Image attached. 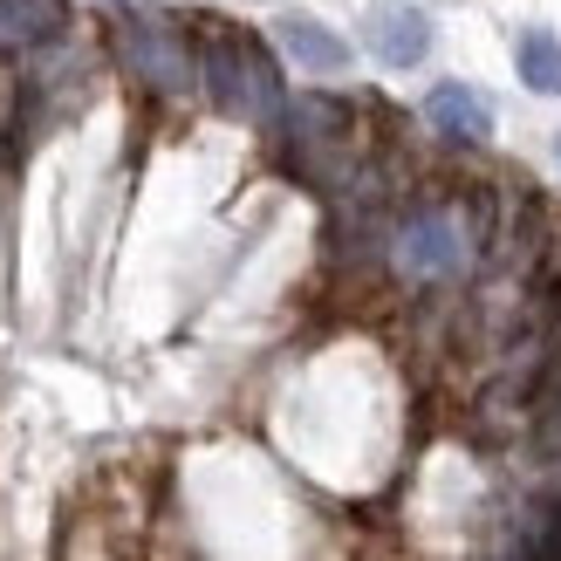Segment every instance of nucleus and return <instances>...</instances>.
Segmentation results:
<instances>
[{
  "instance_id": "nucleus-1",
  "label": "nucleus",
  "mask_w": 561,
  "mask_h": 561,
  "mask_svg": "<svg viewBox=\"0 0 561 561\" xmlns=\"http://www.w3.org/2000/svg\"><path fill=\"white\" fill-rule=\"evenodd\" d=\"M199 82L213 90V103L227 117H247V124L280 117V76L261 55V42L240 35V27H206L199 35Z\"/></svg>"
},
{
  "instance_id": "nucleus-2",
  "label": "nucleus",
  "mask_w": 561,
  "mask_h": 561,
  "mask_svg": "<svg viewBox=\"0 0 561 561\" xmlns=\"http://www.w3.org/2000/svg\"><path fill=\"white\" fill-rule=\"evenodd\" d=\"M472 254V233H466V213H445V206H417L404 227H398V267L411 280H445L459 274Z\"/></svg>"
},
{
  "instance_id": "nucleus-3",
  "label": "nucleus",
  "mask_w": 561,
  "mask_h": 561,
  "mask_svg": "<svg viewBox=\"0 0 561 561\" xmlns=\"http://www.w3.org/2000/svg\"><path fill=\"white\" fill-rule=\"evenodd\" d=\"M117 42H124V62L145 76L151 90H192V82H199V55H192V48H185V35H172L164 21L124 14Z\"/></svg>"
},
{
  "instance_id": "nucleus-4",
  "label": "nucleus",
  "mask_w": 561,
  "mask_h": 561,
  "mask_svg": "<svg viewBox=\"0 0 561 561\" xmlns=\"http://www.w3.org/2000/svg\"><path fill=\"white\" fill-rule=\"evenodd\" d=\"M363 48L383 69H417L432 55V14L417 0H370L363 8Z\"/></svg>"
},
{
  "instance_id": "nucleus-5",
  "label": "nucleus",
  "mask_w": 561,
  "mask_h": 561,
  "mask_svg": "<svg viewBox=\"0 0 561 561\" xmlns=\"http://www.w3.org/2000/svg\"><path fill=\"white\" fill-rule=\"evenodd\" d=\"M274 42L288 48V62L308 69V76H343L350 69V42L335 35L322 14H308V8H280L274 14Z\"/></svg>"
},
{
  "instance_id": "nucleus-6",
  "label": "nucleus",
  "mask_w": 561,
  "mask_h": 561,
  "mask_svg": "<svg viewBox=\"0 0 561 561\" xmlns=\"http://www.w3.org/2000/svg\"><path fill=\"white\" fill-rule=\"evenodd\" d=\"M425 124L438 137H453V145H486L493 137V103L472 90V82H438L425 96Z\"/></svg>"
},
{
  "instance_id": "nucleus-7",
  "label": "nucleus",
  "mask_w": 561,
  "mask_h": 561,
  "mask_svg": "<svg viewBox=\"0 0 561 561\" xmlns=\"http://www.w3.org/2000/svg\"><path fill=\"white\" fill-rule=\"evenodd\" d=\"M514 69H520V82L535 96H561V35H554V27H520Z\"/></svg>"
},
{
  "instance_id": "nucleus-8",
  "label": "nucleus",
  "mask_w": 561,
  "mask_h": 561,
  "mask_svg": "<svg viewBox=\"0 0 561 561\" xmlns=\"http://www.w3.org/2000/svg\"><path fill=\"white\" fill-rule=\"evenodd\" d=\"M62 35V0H0V42H48Z\"/></svg>"
},
{
  "instance_id": "nucleus-9",
  "label": "nucleus",
  "mask_w": 561,
  "mask_h": 561,
  "mask_svg": "<svg viewBox=\"0 0 561 561\" xmlns=\"http://www.w3.org/2000/svg\"><path fill=\"white\" fill-rule=\"evenodd\" d=\"M554 158H561V137H554Z\"/></svg>"
}]
</instances>
